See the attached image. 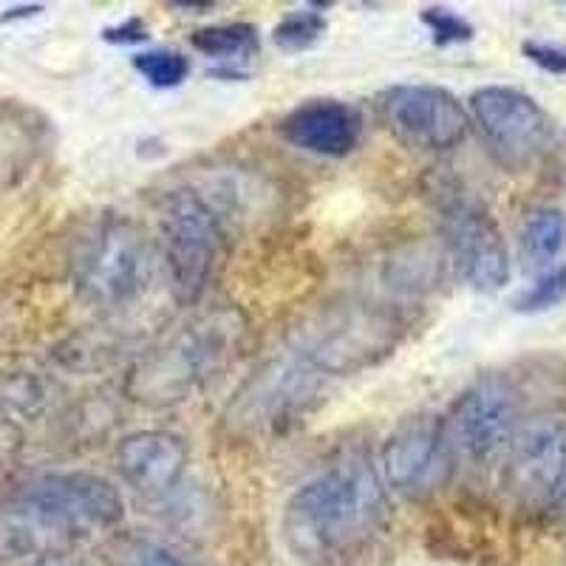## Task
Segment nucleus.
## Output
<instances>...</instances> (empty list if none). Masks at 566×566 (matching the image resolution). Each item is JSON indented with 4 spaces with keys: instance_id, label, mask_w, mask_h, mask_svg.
Returning a JSON list of instances; mask_svg holds the SVG:
<instances>
[{
    "instance_id": "nucleus-3",
    "label": "nucleus",
    "mask_w": 566,
    "mask_h": 566,
    "mask_svg": "<svg viewBox=\"0 0 566 566\" xmlns=\"http://www.w3.org/2000/svg\"><path fill=\"white\" fill-rule=\"evenodd\" d=\"M241 321L235 312H210L185 323L134 366L128 391L145 406H174L230 366L239 348Z\"/></svg>"
},
{
    "instance_id": "nucleus-1",
    "label": "nucleus",
    "mask_w": 566,
    "mask_h": 566,
    "mask_svg": "<svg viewBox=\"0 0 566 566\" xmlns=\"http://www.w3.org/2000/svg\"><path fill=\"white\" fill-rule=\"evenodd\" d=\"M123 495L94 473H45L0 502V566H38L123 522Z\"/></svg>"
},
{
    "instance_id": "nucleus-11",
    "label": "nucleus",
    "mask_w": 566,
    "mask_h": 566,
    "mask_svg": "<svg viewBox=\"0 0 566 566\" xmlns=\"http://www.w3.org/2000/svg\"><path fill=\"white\" fill-rule=\"evenodd\" d=\"M444 241L451 247L459 275L476 292H499L510 281V252L504 235L479 201L442 196Z\"/></svg>"
},
{
    "instance_id": "nucleus-2",
    "label": "nucleus",
    "mask_w": 566,
    "mask_h": 566,
    "mask_svg": "<svg viewBox=\"0 0 566 566\" xmlns=\"http://www.w3.org/2000/svg\"><path fill=\"white\" fill-rule=\"evenodd\" d=\"M388 518V490L368 459L348 457L295 490L283 535L301 558L328 560L360 549Z\"/></svg>"
},
{
    "instance_id": "nucleus-23",
    "label": "nucleus",
    "mask_w": 566,
    "mask_h": 566,
    "mask_svg": "<svg viewBox=\"0 0 566 566\" xmlns=\"http://www.w3.org/2000/svg\"><path fill=\"white\" fill-rule=\"evenodd\" d=\"M45 386L40 377L34 374H14V377H7L3 386H0V406L7 408L9 413H38L40 408L45 406Z\"/></svg>"
},
{
    "instance_id": "nucleus-18",
    "label": "nucleus",
    "mask_w": 566,
    "mask_h": 566,
    "mask_svg": "<svg viewBox=\"0 0 566 566\" xmlns=\"http://www.w3.org/2000/svg\"><path fill=\"white\" fill-rule=\"evenodd\" d=\"M190 45L205 57L239 65L255 57L261 40H258V29L252 23H221V27L196 29L190 34Z\"/></svg>"
},
{
    "instance_id": "nucleus-5",
    "label": "nucleus",
    "mask_w": 566,
    "mask_h": 566,
    "mask_svg": "<svg viewBox=\"0 0 566 566\" xmlns=\"http://www.w3.org/2000/svg\"><path fill=\"white\" fill-rule=\"evenodd\" d=\"M156 266V247L145 230L128 219H111L80 258L77 286L91 303L125 306L148 292Z\"/></svg>"
},
{
    "instance_id": "nucleus-10",
    "label": "nucleus",
    "mask_w": 566,
    "mask_h": 566,
    "mask_svg": "<svg viewBox=\"0 0 566 566\" xmlns=\"http://www.w3.org/2000/svg\"><path fill=\"white\" fill-rule=\"evenodd\" d=\"M380 111L391 134L417 150H451L470 130L468 108L442 85H391L380 94Z\"/></svg>"
},
{
    "instance_id": "nucleus-15",
    "label": "nucleus",
    "mask_w": 566,
    "mask_h": 566,
    "mask_svg": "<svg viewBox=\"0 0 566 566\" xmlns=\"http://www.w3.org/2000/svg\"><path fill=\"white\" fill-rule=\"evenodd\" d=\"M187 442L170 431H136L116 444L114 462L125 484L142 495H165L187 468Z\"/></svg>"
},
{
    "instance_id": "nucleus-26",
    "label": "nucleus",
    "mask_w": 566,
    "mask_h": 566,
    "mask_svg": "<svg viewBox=\"0 0 566 566\" xmlns=\"http://www.w3.org/2000/svg\"><path fill=\"white\" fill-rule=\"evenodd\" d=\"M150 38V29L142 23L139 18H130L119 27H111L103 32L105 43H114V45H134V43H145Z\"/></svg>"
},
{
    "instance_id": "nucleus-24",
    "label": "nucleus",
    "mask_w": 566,
    "mask_h": 566,
    "mask_svg": "<svg viewBox=\"0 0 566 566\" xmlns=\"http://www.w3.org/2000/svg\"><path fill=\"white\" fill-rule=\"evenodd\" d=\"M419 20L428 27V32H431L433 43L437 45H453L473 40V27H470L462 14L451 12V9L428 7L419 12Z\"/></svg>"
},
{
    "instance_id": "nucleus-27",
    "label": "nucleus",
    "mask_w": 566,
    "mask_h": 566,
    "mask_svg": "<svg viewBox=\"0 0 566 566\" xmlns=\"http://www.w3.org/2000/svg\"><path fill=\"white\" fill-rule=\"evenodd\" d=\"M20 444H23V437H20V428L14 424V419L0 413V468H7L18 457Z\"/></svg>"
},
{
    "instance_id": "nucleus-12",
    "label": "nucleus",
    "mask_w": 566,
    "mask_h": 566,
    "mask_svg": "<svg viewBox=\"0 0 566 566\" xmlns=\"http://www.w3.org/2000/svg\"><path fill=\"white\" fill-rule=\"evenodd\" d=\"M323 374L295 352L266 363L235 397V422L244 428H281L310 406Z\"/></svg>"
},
{
    "instance_id": "nucleus-19",
    "label": "nucleus",
    "mask_w": 566,
    "mask_h": 566,
    "mask_svg": "<svg viewBox=\"0 0 566 566\" xmlns=\"http://www.w3.org/2000/svg\"><path fill=\"white\" fill-rule=\"evenodd\" d=\"M40 150V125L23 114L0 119V187L12 185Z\"/></svg>"
},
{
    "instance_id": "nucleus-22",
    "label": "nucleus",
    "mask_w": 566,
    "mask_h": 566,
    "mask_svg": "<svg viewBox=\"0 0 566 566\" xmlns=\"http://www.w3.org/2000/svg\"><path fill=\"white\" fill-rule=\"evenodd\" d=\"M566 301V264H560L558 270L544 272V275L535 277L522 295L513 297V310L522 312V315H538V312H547L558 303Z\"/></svg>"
},
{
    "instance_id": "nucleus-7",
    "label": "nucleus",
    "mask_w": 566,
    "mask_h": 566,
    "mask_svg": "<svg viewBox=\"0 0 566 566\" xmlns=\"http://www.w3.org/2000/svg\"><path fill=\"white\" fill-rule=\"evenodd\" d=\"M470 114L504 168L522 170L547 154L553 119L530 94L507 85H484L470 94Z\"/></svg>"
},
{
    "instance_id": "nucleus-6",
    "label": "nucleus",
    "mask_w": 566,
    "mask_h": 566,
    "mask_svg": "<svg viewBox=\"0 0 566 566\" xmlns=\"http://www.w3.org/2000/svg\"><path fill=\"white\" fill-rule=\"evenodd\" d=\"M518 422V394L502 374H488L464 388L442 419L457 462L470 464L495 462L507 453Z\"/></svg>"
},
{
    "instance_id": "nucleus-4",
    "label": "nucleus",
    "mask_w": 566,
    "mask_h": 566,
    "mask_svg": "<svg viewBox=\"0 0 566 566\" xmlns=\"http://www.w3.org/2000/svg\"><path fill=\"white\" fill-rule=\"evenodd\" d=\"M159 232L170 290L181 306H193L219 264V212L193 187H176L159 207Z\"/></svg>"
},
{
    "instance_id": "nucleus-28",
    "label": "nucleus",
    "mask_w": 566,
    "mask_h": 566,
    "mask_svg": "<svg viewBox=\"0 0 566 566\" xmlns=\"http://www.w3.org/2000/svg\"><path fill=\"white\" fill-rule=\"evenodd\" d=\"M547 504L558 515H566V470H564V476L558 479V484H555V490H553V495H549Z\"/></svg>"
},
{
    "instance_id": "nucleus-9",
    "label": "nucleus",
    "mask_w": 566,
    "mask_h": 566,
    "mask_svg": "<svg viewBox=\"0 0 566 566\" xmlns=\"http://www.w3.org/2000/svg\"><path fill=\"white\" fill-rule=\"evenodd\" d=\"M453 457L444 424L437 417H413L394 428L380 451L382 484L411 502L431 499L451 482Z\"/></svg>"
},
{
    "instance_id": "nucleus-17",
    "label": "nucleus",
    "mask_w": 566,
    "mask_h": 566,
    "mask_svg": "<svg viewBox=\"0 0 566 566\" xmlns=\"http://www.w3.org/2000/svg\"><path fill=\"white\" fill-rule=\"evenodd\" d=\"M111 566H207L196 553L156 535H116L105 549Z\"/></svg>"
},
{
    "instance_id": "nucleus-8",
    "label": "nucleus",
    "mask_w": 566,
    "mask_h": 566,
    "mask_svg": "<svg viewBox=\"0 0 566 566\" xmlns=\"http://www.w3.org/2000/svg\"><path fill=\"white\" fill-rule=\"evenodd\" d=\"M397 343V323L366 306H340L306 328L297 357L321 374H348L374 363Z\"/></svg>"
},
{
    "instance_id": "nucleus-21",
    "label": "nucleus",
    "mask_w": 566,
    "mask_h": 566,
    "mask_svg": "<svg viewBox=\"0 0 566 566\" xmlns=\"http://www.w3.org/2000/svg\"><path fill=\"white\" fill-rule=\"evenodd\" d=\"M134 69L142 80H148L154 88H179L190 77V60L170 49H150L134 57Z\"/></svg>"
},
{
    "instance_id": "nucleus-16",
    "label": "nucleus",
    "mask_w": 566,
    "mask_h": 566,
    "mask_svg": "<svg viewBox=\"0 0 566 566\" xmlns=\"http://www.w3.org/2000/svg\"><path fill=\"white\" fill-rule=\"evenodd\" d=\"M518 247H522L524 270L535 272V277L544 272H553L560 266V258L566 252V216L555 207H538L524 219L518 232Z\"/></svg>"
},
{
    "instance_id": "nucleus-25",
    "label": "nucleus",
    "mask_w": 566,
    "mask_h": 566,
    "mask_svg": "<svg viewBox=\"0 0 566 566\" xmlns=\"http://www.w3.org/2000/svg\"><path fill=\"white\" fill-rule=\"evenodd\" d=\"M524 57L544 69L547 74H566V45L564 43H544V40H527L522 45Z\"/></svg>"
},
{
    "instance_id": "nucleus-14",
    "label": "nucleus",
    "mask_w": 566,
    "mask_h": 566,
    "mask_svg": "<svg viewBox=\"0 0 566 566\" xmlns=\"http://www.w3.org/2000/svg\"><path fill=\"white\" fill-rule=\"evenodd\" d=\"M281 136L297 150L343 159L360 145L363 116L343 99H306L283 116Z\"/></svg>"
},
{
    "instance_id": "nucleus-20",
    "label": "nucleus",
    "mask_w": 566,
    "mask_h": 566,
    "mask_svg": "<svg viewBox=\"0 0 566 566\" xmlns=\"http://www.w3.org/2000/svg\"><path fill=\"white\" fill-rule=\"evenodd\" d=\"M326 27L328 23L321 12H315V9H297V12L277 20V27L272 29V43L286 54H301L326 34Z\"/></svg>"
},
{
    "instance_id": "nucleus-13",
    "label": "nucleus",
    "mask_w": 566,
    "mask_h": 566,
    "mask_svg": "<svg viewBox=\"0 0 566 566\" xmlns=\"http://www.w3.org/2000/svg\"><path fill=\"white\" fill-rule=\"evenodd\" d=\"M566 470V417L538 413L518 422L507 448V488L522 502H549Z\"/></svg>"
}]
</instances>
